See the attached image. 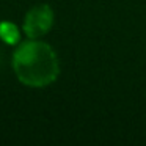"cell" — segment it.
<instances>
[{
    "label": "cell",
    "mask_w": 146,
    "mask_h": 146,
    "mask_svg": "<svg viewBox=\"0 0 146 146\" xmlns=\"http://www.w3.org/2000/svg\"><path fill=\"white\" fill-rule=\"evenodd\" d=\"M13 69L25 86L42 88L58 79L60 61L55 50L41 39L19 42L13 52Z\"/></svg>",
    "instance_id": "cell-1"
},
{
    "label": "cell",
    "mask_w": 146,
    "mask_h": 146,
    "mask_svg": "<svg viewBox=\"0 0 146 146\" xmlns=\"http://www.w3.org/2000/svg\"><path fill=\"white\" fill-rule=\"evenodd\" d=\"M54 25V11L49 5L39 3L32 7L24 17V33L29 39H39L49 33Z\"/></svg>",
    "instance_id": "cell-2"
},
{
    "label": "cell",
    "mask_w": 146,
    "mask_h": 146,
    "mask_svg": "<svg viewBox=\"0 0 146 146\" xmlns=\"http://www.w3.org/2000/svg\"><path fill=\"white\" fill-rule=\"evenodd\" d=\"M0 39L10 46H16L21 42V33L16 24L10 22V21H3L0 22Z\"/></svg>",
    "instance_id": "cell-3"
}]
</instances>
